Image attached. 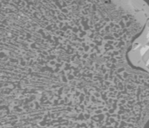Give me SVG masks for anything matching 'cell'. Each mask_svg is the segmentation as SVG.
<instances>
[{"label":"cell","instance_id":"obj_1","mask_svg":"<svg viewBox=\"0 0 149 128\" xmlns=\"http://www.w3.org/2000/svg\"><path fill=\"white\" fill-rule=\"evenodd\" d=\"M143 29L134 0H0V128L144 127Z\"/></svg>","mask_w":149,"mask_h":128}]
</instances>
